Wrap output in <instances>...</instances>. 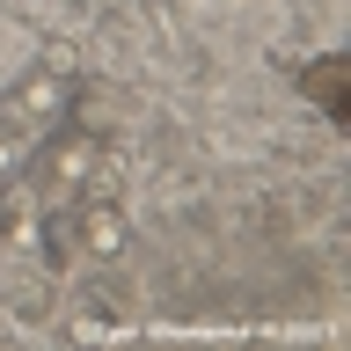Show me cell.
Returning a JSON list of instances; mask_svg holds the SVG:
<instances>
[{"mask_svg": "<svg viewBox=\"0 0 351 351\" xmlns=\"http://www.w3.org/2000/svg\"><path fill=\"white\" fill-rule=\"evenodd\" d=\"M95 161H103V139H95L88 125H59L29 161H22L37 213H44V219H51V213H73V205H81V183L95 176Z\"/></svg>", "mask_w": 351, "mask_h": 351, "instance_id": "6da1fadb", "label": "cell"}, {"mask_svg": "<svg viewBox=\"0 0 351 351\" xmlns=\"http://www.w3.org/2000/svg\"><path fill=\"white\" fill-rule=\"evenodd\" d=\"M66 103H73V73H66V59H37L8 95H0V125L29 132V139H51V132L66 125Z\"/></svg>", "mask_w": 351, "mask_h": 351, "instance_id": "7a4b0ae2", "label": "cell"}, {"mask_svg": "<svg viewBox=\"0 0 351 351\" xmlns=\"http://www.w3.org/2000/svg\"><path fill=\"white\" fill-rule=\"evenodd\" d=\"M125 241H132V227H125V213H117V197H81V205H73V249H81L88 263H117Z\"/></svg>", "mask_w": 351, "mask_h": 351, "instance_id": "3957f363", "label": "cell"}, {"mask_svg": "<svg viewBox=\"0 0 351 351\" xmlns=\"http://www.w3.org/2000/svg\"><path fill=\"white\" fill-rule=\"evenodd\" d=\"M315 66H322V73L307 81V88H315V103H322L329 117H344V103H337V66H344V59H315Z\"/></svg>", "mask_w": 351, "mask_h": 351, "instance_id": "277c9868", "label": "cell"}]
</instances>
